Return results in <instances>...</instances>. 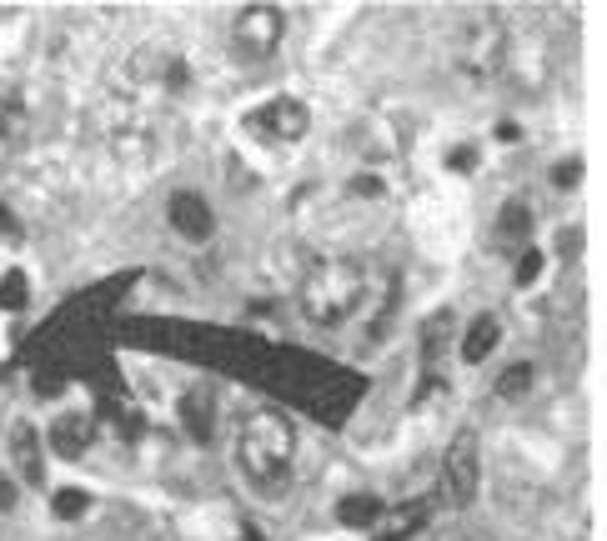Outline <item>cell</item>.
I'll return each mask as SVG.
<instances>
[{"label": "cell", "mask_w": 607, "mask_h": 541, "mask_svg": "<svg viewBox=\"0 0 607 541\" xmlns=\"http://www.w3.org/2000/svg\"><path fill=\"white\" fill-rule=\"evenodd\" d=\"M367 301H372L367 266L352 256H327V261L307 266L296 281V311L317 331H342L347 321H357L367 311Z\"/></svg>", "instance_id": "1"}, {"label": "cell", "mask_w": 607, "mask_h": 541, "mask_svg": "<svg viewBox=\"0 0 607 541\" xmlns=\"http://www.w3.org/2000/svg\"><path fill=\"white\" fill-rule=\"evenodd\" d=\"M16 496H21L16 476H11V471H0V511H11V506H16Z\"/></svg>", "instance_id": "20"}, {"label": "cell", "mask_w": 607, "mask_h": 541, "mask_svg": "<svg viewBox=\"0 0 607 541\" xmlns=\"http://www.w3.org/2000/svg\"><path fill=\"white\" fill-rule=\"evenodd\" d=\"M382 516H387V501H382L377 491H352V496L337 501V521H342V531H377Z\"/></svg>", "instance_id": "12"}, {"label": "cell", "mask_w": 607, "mask_h": 541, "mask_svg": "<svg viewBox=\"0 0 607 541\" xmlns=\"http://www.w3.org/2000/svg\"><path fill=\"white\" fill-rule=\"evenodd\" d=\"M246 541H261V536H251V531H246Z\"/></svg>", "instance_id": "22"}, {"label": "cell", "mask_w": 607, "mask_h": 541, "mask_svg": "<svg viewBox=\"0 0 607 541\" xmlns=\"http://www.w3.org/2000/svg\"><path fill=\"white\" fill-rule=\"evenodd\" d=\"M286 41V11L281 6H266V0H256V6H241L231 16V46L246 56V61H271Z\"/></svg>", "instance_id": "6"}, {"label": "cell", "mask_w": 607, "mask_h": 541, "mask_svg": "<svg viewBox=\"0 0 607 541\" xmlns=\"http://www.w3.org/2000/svg\"><path fill=\"white\" fill-rule=\"evenodd\" d=\"M502 61H507V31H502V21L487 16V11L472 16L462 26V36H457V66L472 81H492L502 71Z\"/></svg>", "instance_id": "5"}, {"label": "cell", "mask_w": 607, "mask_h": 541, "mask_svg": "<svg viewBox=\"0 0 607 541\" xmlns=\"http://www.w3.org/2000/svg\"><path fill=\"white\" fill-rule=\"evenodd\" d=\"M51 446L61 451V456H81L86 446H91V416H61L56 421V431H51Z\"/></svg>", "instance_id": "15"}, {"label": "cell", "mask_w": 607, "mask_h": 541, "mask_svg": "<svg viewBox=\"0 0 607 541\" xmlns=\"http://www.w3.org/2000/svg\"><path fill=\"white\" fill-rule=\"evenodd\" d=\"M532 226H537V216H532V201L527 196H507L497 206V246H507V251L532 246Z\"/></svg>", "instance_id": "10"}, {"label": "cell", "mask_w": 607, "mask_h": 541, "mask_svg": "<svg viewBox=\"0 0 607 541\" xmlns=\"http://www.w3.org/2000/svg\"><path fill=\"white\" fill-rule=\"evenodd\" d=\"M542 266H547V256H542L537 246H522V251H517V266H512V286L527 291V286L542 276Z\"/></svg>", "instance_id": "16"}, {"label": "cell", "mask_w": 607, "mask_h": 541, "mask_svg": "<svg viewBox=\"0 0 607 541\" xmlns=\"http://www.w3.org/2000/svg\"><path fill=\"white\" fill-rule=\"evenodd\" d=\"M176 416H181V426H186V436H191L196 446H211V441H216V396H211L206 386L186 391Z\"/></svg>", "instance_id": "11"}, {"label": "cell", "mask_w": 607, "mask_h": 541, "mask_svg": "<svg viewBox=\"0 0 607 541\" xmlns=\"http://www.w3.org/2000/svg\"><path fill=\"white\" fill-rule=\"evenodd\" d=\"M236 466L261 496H281L296 466V421L276 406H256L236 426Z\"/></svg>", "instance_id": "2"}, {"label": "cell", "mask_w": 607, "mask_h": 541, "mask_svg": "<svg viewBox=\"0 0 607 541\" xmlns=\"http://www.w3.org/2000/svg\"><path fill=\"white\" fill-rule=\"evenodd\" d=\"M577 181H582V161H577V156H567L562 166H552V186L567 191V186H577Z\"/></svg>", "instance_id": "18"}, {"label": "cell", "mask_w": 607, "mask_h": 541, "mask_svg": "<svg viewBox=\"0 0 607 541\" xmlns=\"http://www.w3.org/2000/svg\"><path fill=\"white\" fill-rule=\"evenodd\" d=\"M532 381H537V366H532V361H512V366L497 371L492 391H497V401H522V396L532 391Z\"/></svg>", "instance_id": "14"}, {"label": "cell", "mask_w": 607, "mask_h": 541, "mask_svg": "<svg viewBox=\"0 0 607 541\" xmlns=\"http://www.w3.org/2000/svg\"><path fill=\"white\" fill-rule=\"evenodd\" d=\"M472 161H482V151H477V146H457V151L447 156V166H452L457 176H467V166H472Z\"/></svg>", "instance_id": "19"}, {"label": "cell", "mask_w": 607, "mask_h": 541, "mask_svg": "<svg viewBox=\"0 0 607 541\" xmlns=\"http://www.w3.org/2000/svg\"><path fill=\"white\" fill-rule=\"evenodd\" d=\"M497 141H522V126H512V121H502V126H497Z\"/></svg>", "instance_id": "21"}, {"label": "cell", "mask_w": 607, "mask_h": 541, "mask_svg": "<svg viewBox=\"0 0 607 541\" xmlns=\"http://www.w3.org/2000/svg\"><path fill=\"white\" fill-rule=\"evenodd\" d=\"M241 131L251 141H261V146H276V151L301 146V141L312 136V106L301 101V96H266V101H256L241 116Z\"/></svg>", "instance_id": "3"}, {"label": "cell", "mask_w": 607, "mask_h": 541, "mask_svg": "<svg viewBox=\"0 0 607 541\" xmlns=\"http://www.w3.org/2000/svg\"><path fill=\"white\" fill-rule=\"evenodd\" d=\"M166 226H171L186 246H206V241L216 236V211H211V201H206L201 191L181 186V191L166 196Z\"/></svg>", "instance_id": "8"}, {"label": "cell", "mask_w": 607, "mask_h": 541, "mask_svg": "<svg viewBox=\"0 0 607 541\" xmlns=\"http://www.w3.org/2000/svg\"><path fill=\"white\" fill-rule=\"evenodd\" d=\"M11 451H16V466H21V476L26 481H41L46 476V436L31 426V421H21L16 431H11Z\"/></svg>", "instance_id": "13"}, {"label": "cell", "mask_w": 607, "mask_h": 541, "mask_svg": "<svg viewBox=\"0 0 607 541\" xmlns=\"http://www.w3.org/2000/svg\"><path fill=\"white\" fill-rule=\"evenodd\" d=\"M477 496H482V436L477 426H462L442 451V501L462 511Z\"/></svg>", "instance_id": "4"}, {"label": "cell", "mask_w": 607, "mask_h": 541, "mask_svg": "<svg viewBox=\"0 0 607 541\" xmlns=\"http://www.w3.org/2000/svg\"><path fill=\"white\" fill-rule=\"evenodd\" d=\"M131 81L146 91H161V96H181L191 86V61L176 46H141L131 61Z\"/></svg>", "instance_id": "7"}, {"label": "cell", "mask_w": 607, "mask_h": 541, "mask_svg": "<svg viewBox=\"0 0 607 541\" xmlns=\"http://www.w3.org/2000/svg\"><path fill=\"white\" fill-rule=\"evenodd\" d=\"M86 506H91V496L81 486H61L56 491V516H86Z\"/></svg>", "instance_id": "17"}, {"label": "cell", "mask_w": 607, "mask_h": 541, "mask_svg": "<svg viewBox=\"0 0 607 541\" xmlns=\"http://www.w3.org/2000/svg\"><path fill=\"white\" fill-rule=\"evenodd\" d=\"M502 346V316L497 311H482L462 326V341H457V361L462 366H482L492 351Z\"/></svg>", "instance_id": "9"}]
</instances>
